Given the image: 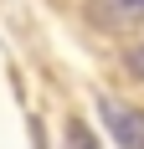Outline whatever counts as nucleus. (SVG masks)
Here are the masks:
<instances>
[{
	"instance_id": "f257e3e1",
	"label": "nucleus",
	"mask_w": 144,
	"mask_h": 149,
	"mask_svg": "<svg viewBox=\"0 0 144 149\" xmlns=\"http://www.w3.org/2000/svg\"><path fill=\"white\" fill-rule=\"evenodd\" d=\"M98 113H103V123H108L118 149H144V108L118 103V98H98Z\"/></svg>"
},
{
	"instance_id": "f03ea898",
	"label": "nucleus",
	"mask_w": 144,
	"mask_h": 149,
	"mask_svg": "<svg viewBox=\"0 0 144 149\" xmlns=\"http://www.w3.org/2000/svg\"><path fill=\"white\" fill-rule=\"evenodd\" d=\"M62 149H98V139H93V129H87L82 118H72L67 134H62Z\"/></svg>"
},
{
	"instance_id": "7ed1b4c3",
	"label": "nucleus",
	"mask_w": 144,
	"mask_h": 149,
	"mask_svg": "<svg viewBox=\"0 0 144 149\" xmlns=\"http://www.w3.org/2000/svg\"><path fill=\"white\" fill-rule=\"evenodd\" d=\"M124 10H139L144 15V0H124Z\"/></svg>"
}]
</instances>
